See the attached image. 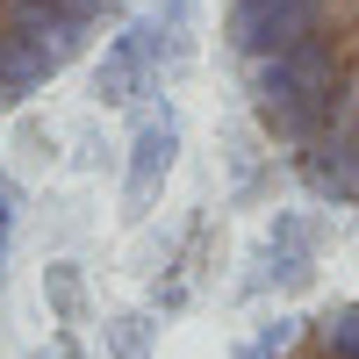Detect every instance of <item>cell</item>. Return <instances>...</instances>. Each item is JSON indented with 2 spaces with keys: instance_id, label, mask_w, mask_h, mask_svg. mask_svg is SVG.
I'll return each mask as SVG.
<instances>
[{
  "instance_id": "6da1fadb",
  "label": "cell",
  "mask_w": 359,
  "mask_h": 359,
  "mask_svg": "<svg viewBox=\"0 0 359 359\" xmlns=\"http://www.w3.org/2000/svg\"><path fill=\"white\" fill-rule=\"evenodd\" d=\"M223 57L287 180L359 208V0H223Z\"/></svg>"
},
{
  "instance_id": "7a4b0ae2",
  "label": "cell",
  "mask_w": 359,
  "mask_h": 359,
  "mask_svg": "<svg viewBox=\"0 0 359 359\" xmlns=\"http://www.w3.org/2000/svg\"><path fill=\"white\" fill-rule=\"evenodd\" d=\"M123 15L130 0H0V115L57 86Z\"/></svg>"
},
{
  "instance_id": "3957f363",
  "label": "cell",
  "mask_w": 359,
  "mask_h": 359,
  "mask_svg": "<svg viewBox=\"0 0 359 359\" xmlns=\"http://www.w3.org/2000/svg\"><path fill=\"white\" fill-rule=\"evenodd\" d=\"M172 72H187V36L158 29L151 15H123V22L101 36V57H94V101L137 115L144 101H158V86H165Z\"/></svg>"
},
{
  "instance_id": "277c9868",
  "label": "cell",
  "mask_w": 359,
  "mask_h": 359,
  "mask_svg": "<svg viewBox=\"0 0 359 359\" xmlns=\"http://www.w3.org/2000/svg\"><path fill=\"white\" fill-rule=\"evenodd\" d=\"M323 252H331V223L316 208H273L266 216V237L252 245L245 273H237L230 302H259V294H302L316 280Z\"/></svg>"
},
{
  "instance_id": "5b68a950",
  "label": "cell",
  "mask_w": 359,
  "mask_h": 359,
  "mask_svg": "<svg viewBox=\"0 0 359 359\" xmlns=\"http://www.w3.org/2000/svg\"><path fill=\"white\" fill-rule=\"evenodd\" d=\"M172 165H180V115L165 101H144L123 144V216L130 223H144L158 208V194L172 187Z\"/></svg>"
},
{
  "instance_id": "8992f818",
  "label": "cell",
  "mask_w": 359,
  "mask_h": 359,
  "mask_svg": "<svg viewBox=\"0 0 359 359\" xmlns=\"http://www.w3.org/2000/svg\"><path fill=\"white\" fill-rule=\"evenodd\" d=\"M280 359H359V294L352 302H323L294 323Z\"/></svg>"
},
{
  "instance_id": "52a82bcc",
  "label": "cell",
  "mask_w": 359,
  "mask_h": 359,
  "mask_svg": "<svg viewBox=\"0 0 359 359\" xmlns=\"http://www.w3.org/2000/svg\"><path fill=\"white\" fill-rule=\"evenodd\" d=\"M43 309H50L57 331L94 323V287H86V266H79V259H50V266H43Z\"/></svg>"
},
{
  "instance_id": "ba28073f",
  "label": "cell",
  "mask_w": 359,
  "mask_h": 359,
  "mask_svg": "<svg viewBox=\"0 0 359 359\" xmlns=\"http://www.w3.org/2000/svg\"><path fill=\"white\" fill-rule=\"evenodd\" d=\"M201 259H208V216H194V223H187V245H180L172 273H158V280H151V309H187V302H194Z\"/></svg>"
},
{
  "instance_id": "9c48e42d",
  "label": "cell",
  "mask_w": 359,
  "mask_h": 359,
  "mask_svg": "<svg viewBox=\"0 0 359 359\" xmlns=\"http://www.w3.org/2000/svg\"><path fill=\"white\" fill-rule=\"evenodd\" d=\"M101 352L108 359H158V309H115L101 323Z\"/></svg>"
},
{
  "instance_id": "30bf717a",
  "label": "cell",
  "mask_w": 359,
  "mask_h": 359,
  "mask_svg": "<svg viewBox=\"0 0 359 359\" xmlns=\"http://www.w3.org/2000/svg\"><path fill=\"white\" fill-rule=\"evenodd\" d=\"M8 151H15V172H50V165H57V130L43 123L36 108H15Z\"/></svg>"
},
{
  "instance_id": "8fae6325",
  "label": "cell",
  "mask_w": 359,
  "mask_h": 359,
  "mask_svg": "<svg viewBox=\"0 0 359 359\" xmlns=\"http://www.w3.org/2000/svg\"><path fill=\"white\" fill-rule=\"evenodd\" d=\"M22 208H29V187H22V172H15L8 158H0V273H8V252H15Z\"/></svg>"
},
{
  "instance_id": "7c38bea8",
  "label": "cell",
  "mask_w": 359,
  "mask_h": 359,
  "mask_svg": "<svg viewBox=\"0 0 359 359\" xmlns=\"http://www.w3.org/2000/svg\"><path fill=\"white\" fill-rule=\"evenodd\" d=\"M294 323H302V316H273V323H259L252 338H237V345H230V359H280L287 338H294Z\"/></svg>"
},
{
  "instance_id": "4fadbf2b",
  "label": "cell",
  "mask_w": 359,
  "mask_h": 359,
  "mask_svg": "<svg viewBox=\"0 0 359 359\" xmlns=\"http://www.w3.org/2000/svg\"><path fill=\"white\" fill-rule=\"evenodd\" d=\"M72 172H108V130L94 123V115L72 130Z\"/></svg>"
},
{
  "instance_id": "5bb4252c",
  "label": "cell",
  "mask_w": 359,
  "mask_h": 359,
  "mask_svg": "<svg viewBox=\"0 0 359 359\" xmlns=\"http://www.w3.org/2000/svg\"><path fill=\"white\" fill-rule=\"evenodd\" d=\"M144 15L158 29H172V36H194V0H144Z\"/></svg>"
},
{
  "instance_id": "9a60e30c",
  "label": "cell",
  "mask_w": 359,
  "mask_h": 359,
  "mask_svg": "<svg viewBox=\"0 0 359 359\" xmlns=\"http://www.w3.org/2000/svg\"><path fill=\"white\" fill-rule=\"evenodd\" d=\"M43 359H86V345H79V331H57V345H50Z\"/></svg>"
}]
</instances>
